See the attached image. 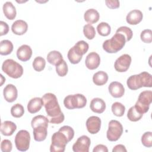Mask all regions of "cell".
Here are the masks:
<instances>
[{"label": "cell", "mask_w": 152, "mask_h": 152, "mask_svg": "<svg viewBox=\"0 0 152 152\" xmlns=\"http://www.w3.org/2000/svg\"><path fill=\"white\" fill-rule=\"evenodd\" d=\"M42 99L49 122L54 124L62 123L64 121L65 116L61 110L56 96L53 93H48L45 94Z\"/></svg>", "instance_id": "cell-1"}, {"label": "cell", "mask_w": 152, "mask_h": 152, "mask_svg": "<svg viewBox=\"0 0 152 152\" xmlns=\"http://www.w3.org/2000/svg\"><path fill=\"white\" fill-rule=\"evenodd\" d=\"M49 119L43 115L34 116L31 122V125L33 129V134L34 140L36 141H44L48 135Z\"/></svg>", "instance_id": "cell-2"}, {"label": "cell", "mask_w": 152, "mask_h": 152, "mask_svg": "<svg viewBox=\"0 0 152 152\" xmlns=\"http://www.w3.org/2000/svg\"><path fill=\"white\" fill-rule=\"evenodd\" d=\"M128 88L132 90H136L142 87H152V76L145 71L142 72L139 74L130 76L126 81Z\"/></svg>", "instance_id": "cell-3"}, {"label": "cell", "mask_w": 152, "mask_h": 152, "mask_svg": "<svg viewBox=\"0 0 152 152\" xmlns=\"http://www.w3.org/2000/svg\"><path fill=\"white\" fill-rule=\"evenodd\" d=\"M126 39L124 35L115 33L110 39L105 40L103 43V49L107 53H116L125 46Z\"/></svg>", "instance_id": "cell-4"}, {"label": "cell", "mask_w": 152, "mask_h": 152, "mask_svg": "<svg viewBox=\"0 0 152 152\" xmlns=\"http://www.w3.org/2000/svg\"><path fill=\"white\" fill-rule=\"evenodd\" d=\"M2 70L12 78H18L23 74V66L12 59H8L4 61Z\"/></svg>", "instance_id": "cell-5"}, {"label": "cell", "mask_w": 152, "mask_h": 152, "mask_svg": "<svg viewBox=\"0 0 152 152\" xmlns=\"http://www.w3.org/2000/svg\"><path fill=\"white\" fill-rule=\"evenodd\" d=\"M86 103L87 99L82 94L68 95L64 100V104L68 109L83 108L86 105Z\"/></svg>", "instance_id": "cell-6"}, {"label": "cell", "mask_w": 152, "mask_h": 152, "mask_svg": "<svg viewBox=\"0 0 152 152\" xmlns=\"http://www.w3.org/2000/svg\"><path fill=\"white\" fill-rule=\"evenodd\" d=\"M51 141L50 146V151L51 152L64 151L66 145L69 142L66 135L59 131L52 135Z\"/></svg>", "instance_id": "cell-7"}, {"label": "cell", "mask_w": 152, "mask_h": 152, "mask_svg": "<svg viewBox=\"0 0 152 152\" xmlns=\"http://www.w3.org/2000/svg\"><path fill=\"white\" fill-rule=\"evenodd\" d=\"M151 101L152 91L150 90L143 91L140 94L135 107L140 112L144 114L148 112Z\"/></svg>", "instance_id": "cell-8"}, {"label": "cell", "mask_w": 152, "mask_h": 152, "mask_svg": "<svg viewBox=\"0 0 152 152\" xmlns=\"http://www.w3.org/2000/svg\"><path fill=\"white\" fill-rule=\"evenodd\" d=\"M15 144L17 149L21 151H26L29 148L30 142V133L24 129L19 131L15 137Z\"/></svg>", "instance_id": "cell-9"}, {"label": "cell", "mask_w": 152, "mask_h": 152, "mask_svg": "<svg viewBox=\"0 0 152 152\" xmlns=\"http://www.w3.org/2000/svg\"><path fill=\"white\" fill-rule=\"evenodd\" d=\"M123 133L122 124L116 120H111L108 125L106 137L110 141H116L121 137Z\"/></svg>", "instance_id": "cell-10"}, {"label": "cell", "mask_w": 152, "mask_h": 152, "mask_svg": "<svg viewBox=\"0 0 152 152\" xmlns=\"http://www.w3.org/2000/svg\"><path fill=\"white\" fill-rule=\"evenodd\" d=\"M131 63V56L128 54H124L116 59L114 64V67L116 71L124 72L128 69Z\"/></svg>", "instance_id": "cell-11"}, {"label": "cell", "mask_w": 152, "mask_h": 152, "mask_svg": "<svg viewBox=\"0 0 152 152\" xmlns=\"http://www.w3.org/2000/svg\"><path fill=\"white\" fill-rule=\"evenodd\" d=\"M90 144V138L87 135H82L73 144L72 150L74 152H88Z\"/></svg>", "instance_id": "cell-12"}, {"label": "cell", "mask_w": 152, "mask_h": 152, "mask_svg": "<svg viewBox=\"0 0 152 152\" xmlns=\"http://www.w3.org/2000/svg\"><path fill=\"white\" fill-rule=\"evenodd\" d=\"M86 127L87 131L90 134H97L100 129L101 119L96 116H91L89 117L86 121Z\"/></svg>", "instance_id": "cell-13"}, {"label": "cell", "mask_w": 152, "mask_h": 152, "mask_svg": "<svg viewBox=\"0 0 152 152\" xmlns=\"http://www.w3.org/2000/svg\"><path fill=\"white\" fill-rule=\"evenodd\" d=\"M85 64L86 67L89 69L93 70L97 68L100 64V56L96 52H90L86 56Z\"/></svg>", "instance_id": "cell-14"}, {"label": "cell", "mask_w": 152, "mask_h": 152, "mask_svg": "<svg viewBox=\"0 0 152 152\" xmlns=\"http://www.w3.org/2000/svg\"><path fill=\"white\" fill-rule=\"evenodd\" d=\"M3 94L5 100L8 102L11 103L17 99L18 96V91L15 86L9 84L4 88Z\"/></svg>", "instance_id": "cell-15"}, {"label": "cell", "mask_w": 152, "mask_h": 152, "mask_svg": "<svg viewBox=\"0 0 152 152\" xmlns=\"http://www.w3.org/2000/svg\"><path fill=\"white\" fill-rule=\"evenodd\" d=\"M108 90L110 95L115 98L122 97L125 93V88L123 85L118 81L112 82L108 87Z\"/></svg>", "instance_id": "cell-16"}, {"label": "cell", "mask_w": 152, "mask_h": 152, "mask_svg": "<svg viewBox=\"0 0 152 152\" xmlns=\"http://www.w3.org/2000/svg\"><path fill=\"white\" fill-rule=\"evenodd\" d=\"M32 55V49L30 46L23 45L21 46L17 50V56L21 61L26 62L28 61Z\"/></svg>", "instance_id": "cell-17"}, {"label": "cell", "mask_w": 152, "mask_h": 152, "mask_svg": "<svg viewBox=\"0 0 152 152\" xmlns=\"http://www.w3.org/2000/svg\"><path fill=\"white\" fill-rule=\"evenodd\" d=\"M142 17L143 15L141 11L133 10L127 14L126 20V22L131 25H136L141 21Z\"/></svg>", "instance_id": "cell-18"}, {"label": "cell", "mask_w": 152, "mask_h": 152, "mask_svg": "<svg viewBox=\"0 0 152 152\" xmlns=\"http://www.w3.org/2000/svg\"><path fill=\"white\" fill-rule=\"evenodd\" d=\"M28 28L27 23L22 20H17L13 23L11 26L12 31L17 35H23L26 33Z\"/></svg>", "instance_id": "cell-19"}, {"label": "cell", "mask_w": 152, "mask_h": 152, "mask_svg": "<svg viewBox=\"0 0 152 152\" xmlns=\"http://www.w3.org/2000/svg\"><path fill=\"white\" fill-rule=\"evenodd\" d=\"M90 107L93 112L97 113H102L106 109V103L100 98H94L90 102Z\"/></svg>", "instance_id": "cell-20"}, {"label": "cell", "mask_w": 152, "mask_h": 152, "mask_svg": "<svg viewBox=\"0 0 152 152\" xmlns=\"http://www.w3.org/2000/svg\"><path fill=\"white\" fill-rule=\"evenodd\" d=\"M43 105L42 99L40 97H34L31 99L27 104V110L30 113H35L39 112Z\"/></svg>", "instance_id": "cell-21"}, {"label": "cell", "mask_w": 152, "mask_h": 152, "mask_svg": "<svg viewBox=\"0 0 152 152\" xmlns=\"http://www.w3.org/2000/svg\"><path fill=\"white\" fill-rule=\"evenodd\" d=\"M17 129V125L12 121H5L1 125V132L5 136H11Z\"/></svg>", "instance_id": "cell-22"}, {"label": "cell", "mask_w": 152, "mask_h": 152, "mask_svg": "<svg viewBox=\"0 0 152 152\" xmlns=\"http://www.w3.org/2000/svg\"><path fill=\"white\" fill-rule=\"evenodd\" d=\"M2 10L5 16L8 20H12L15 18L17 11L15 7L14 6L12 2L9 1L5 2L3 5Z\"/></svg>", "instance_id": "cell-23"}, {"label": "cell", "mask_w": 152, "mask_h": 152, "mask_svg": "<svg viewBox=\"0 0 152 152\" xmlns=\"http://www.w3.org/2000/svg\"><path fill=\"white\" fill-rule=\"evenodd\" d=\"M85 21L89 24H92L97 23L100 18V14L99 12L93 8L87 10L84 15Z\"/></svg>", "instance_id": "cell-24"}, {"label": "cell", "mask_w": 152, "mask_h": 152, "mask_svg": "<svg viewBox=\"0 0 152 152\" xmlns=\"http://www.w3.org/2000/svg\"><path fill=\"white\" fill-rule=\"evenodd\" d=\"M63 60L62 54L57 50L50 51L47 55L48 62L53 65H59Z\"/></svg>", "instance_id": "cell-25"}, {"label": "cell", "mask_w": 152, "mask_h": 152, "mask_svg": "<svg viewBox=\"0 0 152 152\" xmlns=\"http://www.w3.org/2000/svg\"><path fill=\"white\" fill-rule=\"evenodd\" d=\"M108 81V75L103 71L96 72L93 76V81L97 86H103Z\"/></svg>", "instance_id": "cell-26"}, {"label": "cell", "mask_w": 152, "mask_h": 152, "mask_svg": "<svg viewBox=\"0 0 152 152\" xmlns=\"http://www.w3.org/2000/svg\"><path fill=\"white\" fill-rule=\"evenodd\" d=\"M13 44L9 40H2L0 42V54L7 55L10 54L13 50Z\"/></svg>", "instance_id": "cell-27"}, {"label": "cell", "mask_w": 152, "mask_h": 152, "mask_svg": "<svg viewBox=\"0 0 152 152\" xmlns=\"http://www.w3.org/2000/svg\"><path fill=\"white\" fill-rule=\"evenodd\" d=\"M143 114L140 112L138 109L135 107V106L130 107L127 113V117L128 119L132 122H137L140 120Z\"/></svg>", "instance_id": "cell-28"}, {"label": "cell", "mask_w": 152, "mask_h": 152, "mask_svg": "<svg viewBox=\"0 0 152 152\" xmlns=\"http://www.w3.org/2000/svg\"><path fill=\"white\" fill-rule=\"evenodd\" d=\"M67 56H68V58L69 62L72 64H78L81 61V60L83 58V56L80 55L76 51V50L75 49L74 46L72 47L69 50L68 54H67Z\"/></svg>", "instance_id": "cell-29"}, {"label": "cell", "mask_w": 152, "mask_h": 152, "mask_svg": "<svg viewBox=\"0 0 152 152\" xmlns=\"http://www.w3.org/2000/svg\"><path fill=\"white\" fill-rule=\"evenodd\" d=\"M111 109L114 115L116 116H122L125 111V107L120 102H115L112 104Z\"/></svg>", "instance_id": "cell-30"}, {"label": "cell", "mask_w": 152, "mask_h": 152, "mask_svg": "<svg viewBox=\"0 0 152 152\" xmlns=\"http://www.w3.org/2000/svg\"><path fill=\"white\" fill-rule=\"evenodd\" d=\"M97 30L100 36H107L110 33L111 27L108 23L102 22L97 25Z\"/></svg>", "instance_id": "cell-31"}, {"label": "cell", "mask_w": 152, "mask_h": 152, "mask_svg": "<svg viewBox=\"0 0 152 152\" xmlns=\"http://www.w3.org/2000/svg\"><path fill=\"white\" fill-rule=\"evenodd\" d=\"M32 65L35 71L40 72L44 69L46 65V61L41 56H37L33 60Z\"/></svg>", "instance_id": "cell-32"}, {"label": "cell", "mask_w": 152, "mask_h": 152, "mask_svg": "<svg viewBox=\"0 0 152 152\" xmlns=\"http://www.w3.org/2000/svg\"><path fill=\"white\" fill-rule=\"evenodd\" d=\"M76 51L81 55H84L88 50V44L84 41V40H80L74 46Z\"/></svg>", "instance_id": "cell-33"}, {"label": "cell", "mask_w": 152, "mask_h": 152, "mask_svg": "<svg viewBox=\"0 0 152 152\" xmlns=\"http://www.w3.org/2000/svg\"><path fill=\"white\" fill-rule=\"evenodd\" d=\"M24 113V109L23 106L20 103H16L11 108V114L14 118H20Z\"/></svg>", "instance_id": "cell-34"}, {"label": "cell", "mask_w": 152, "mask_h": 152, "mask_svg": "<svg viewBox=\"0 0 152 152\" xmlns=\"http://www.w3.org/2000/svg\"><path fill=\"white\" fill-rule=\"evenodd\" d=\"M116 33H120L124 35L125 37L126 42L129 41L133 36V33L132 30L126 26H121L117 29Z\"/></svg>", "instance_id": "cell-35"}, {"label": "cell", "mask_w": 152, "mask_h": 152, "mask_svg": "<svg viewBox=\"0 0 152 152\" xmlns=\"http://www.w3.org/2000/svg\"><path fill=\"white\" fill-rule=\"evenodd\" d=\"M83 33L85 37L89 40L93 39L96 35V31L94 27L89 24H87L84 26Z\"/></svg>", "instance_id": "cell-36"}, {"label": "cell", "mask_w": 152, "mask_h": 152, "mask_svg": "<svg viewBox=\"0 0 152 152\" xmlns=\"http://www.w3.org/2000/svg\"><path fill=\"white\" fill-rule=\"evenodd\" d=\"M68 66L66 62L63 60L59 65L56 66V71L60 77H64L68 73Z\"/></svg>", "instance_id": "cell-37"}, {"label": "cell", "mask_w": 152, "mask_h": 152, "mask_svg": "<svg viewBox=\"0 0 152 152\" xmlns=\"http://www.w3.org/2000/svg\"><path fill=\"white\" fill-rule=\"evenodd\" d=\"M141 142L142 145L146 147H151L152 146V132H145L141 137Z\"/></svg>", "instance_id": "cell-38"}, {"label": "cell", "mask_w": 152, "mask_h": 152, "mask_svg": "<svg viewBox=\"0 0 152 152\" xmlns=\"http://www.w3.org/2000/svg\"><path fill=\"white\" fill-rule=\"evenodd\" d=\"M59 131L64 133L66 135L69 142L73 138L74 136V131L69 126H67V125L63 126L61 128H60V129H59Z\"/></svg>", "instance_id": "cell-39"}, {"label": "cell", "mask_w": 152, "mask_h": 152, "mask_svg": "<svg viewBox=\"0 0 152 152\" xmlns=\"http://www.w3.org/2000/svg\"><path fill=\"white\" fill-rule=\"evenodd\" d=\"M141 40L146 43H150L152 41V31L150 29L144 30L140 35Z\"/></svg>", "instance_id": "cell-40"}, {"label": "cell", "mask_w": 152, "mask_h": 152, "mask_svg": "<svg viewBox=\"0 0 152 152\" xmlns=\"http://www.w3.org/2000/svg\"><path fill=\"white\" fill-rule=\"evenodd\" d=\"M12 145L9 140H4L1 143V149L3 152H10L12 150Z\"/></svg>", "instance_id": "cell-41"}, {"label": "cell", "mask_w": 152, "mask_h": 152, "mask_svg": "<svg viewBox=\"0 0 152 152\" xmlns=\"http://www.w3.org/2000/svg\"><path fill=\"white\" fill-rule=\"evenodd\" d=\"M106 6L110 9H115L119 7L120 2L118 0H106Z\"/></svg>", "instance_id": "cell-42"}, {"label": "cell", "mask_w": 152, "mask_h": 152, "mask_svg": "<svg viewBox=\"0 0 152 152\" xmlns=\"http://www.w3.org/2000/svg\"><path fill=\"white\" fill-rule=\"evenodd\" d=\"M9 31V26L7 23L3 21L0 22V36L5 35L8 33Z\"/></svg>", "instance_id": "cell-43"}, {"label": "cell", "mask_w": 152, "mask_h": 152, "mask_svg": "<svg viewBox=\"0 0 152 152\" xmlns=\"http://www.w3.org/2000/svg\"><path fill=\"white\" fill-rule=\"evenodd\" d=\"M93 152H107L108 149L107 147L103 144H98L96 146L94 147V148L93 150Z\"/></svg>", "instance_id": "cell-44"}, {"label": "cell", "mask_w": 152, "mask_h": 152, "mask_svg": "<svg viewBox=\"0 0 152 152\" xmlns=\"http://www.w3.org/2000/svg\"><path fill=\"white\" fill-rule=\"evenodd\" d=\"M112 151L113 152H119V151H121V152H126L127 150L125 148V147L122 145V144H118L116 145H115L113 150H112Z\"/></svg>", "instance_id": "cell-45"}]
</instances>
